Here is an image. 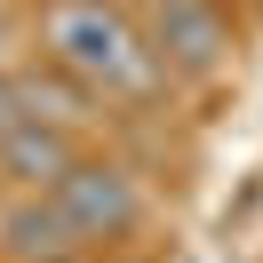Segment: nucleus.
Listing matches in <instances>:
<instances>
[{
	"mask_svg": "<svg viewBox=\"0 0 263 263\" xmlns=\"http://www.w3.org/2000/svg\"><path fill=\"white\" fill-rule=\"evenodd\" d=\"M0 255L8 263H48V255H80V239L64 231V215H56L48 192H16L0 208Z\"/></svg>",
	"mask_w": 263,
	"mask_h": 263,
	"instance_id": "5",
	"label": "nucleus"
},
{
	"mask_svg": "<svg viewBox=\"0 0 263 263\" xmlns=\"http://www.w3.org/2000/svg\"><path fill=\"white\" fill-rule=\"evenodd\" d=\"M16 40H24V24L8 16V8H0V72H8V56H16Z\"/></svg>",
	"mask_w": 263,
	"mask_h": 263,
	"instance_id": "7",
	"label": "nucleus"
},
{
	"mask_svg": "<svg viewBox=\"0 0 263 263\" xmlns=\"http://www.w3.org/2000/svg\"><path fill=\"white\" fill-rule=\"evenodd\" d=\"M48 263H80V255H48Z\"/></svg>",
	"mask_w": 263,
	"mask_h": 263,
	"instance_id": "9",
	"label": "nucleus"
},
{
	"mask_svg": "<svg viewBox=\"0 0 263 263\" xmlns=\"http://www.w3.org/2000/svg\"><path fill=\"white\" fill-rule=\"evenodd\" d=\"M40 40H48V64H64L72 80H88L96 96H136L152 88V48L112 0H48L40 16Z\"/></svg>",
	"mask_w": 263,
	"mask_h": 263,
	"instance_id": "1",
	"label": "nucleus"
},
{
	"mask_svg": "<svg viewBox=\"0 0 263 263\" xmlns=\"http://www.w3.org/2000/svg\"><path fill=\"white\" fill-rule=\"evenodd\" d=\"M72 160H80V128H56L40 112H16L0 128V183L8 192H48Z\"/></svg>",
	"mask_w": 263,
	"mask_h": 263,
	"instance_id": "4",
	"label": "nucleus"
},
{
	"mask_svg": "<svg viewBox=\"0 0 263 263\" xmlns=\"http://www.w3.org/2000/svg\"><path fill=\"white\" fill-rule=\"evenodd\" d=\"M144 48H152V64H160L167 80H208L231 56V24H223L215 0H152Z\"/></svg>",
	"mask_w": 263,
	"mask_h": 263,
	"instance_id": "3",
	"label": "nucleus"
},
{
	"mask_svg": "<svg viewBox=\"0 0 263 263\" xmlns=\"http://www.w3.org/2000/svg\"><path fill=\"white\" fill-rule=\"evenodd\" d=\"M24 104H16V80H8V72H0V128H8V120H16Z\"/></svg>",
	"mask_w": 263,
	"mask_h": 263,
	"instance_id": "8",
	"label": "nucleus"
},
{
	"mask_svg": "<svg viewBox=\"0 0 263 263\" xmlns=\"http://www.w3.org/2000/svg\"><path fill=\"white\" fill-rule=\"evenodd\" d=\"M48 199H56V215H64V231L80 239V255L104 247V239H128V231L144 223V183H136L128 160H88L80 152V160L48 183Z\"/></svg>",
	"mask_w": 263,
	"mask_h": 263,
	"instance_id": "2",
	"label": "nucleus"
},
{
	"mask_svg": "<svg viewBox=\"0 0 263 263\" xmlns=\"http://www.w3.org/2000/svg\"><path fill=\"white\" fill-rule=\"evenodd\" d=\"M16 104H24V112H40V120H56V128H80V120L96 112V88L72 80L64 64H40V72H24V80H16Z\"/></svg>",
	"mask_w": 263,
	"mask_h": 263,
	"instance_id": "6",
	"label": "nucleus"
}]
</instances>
